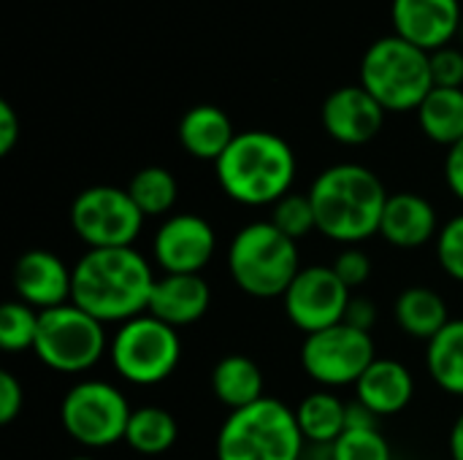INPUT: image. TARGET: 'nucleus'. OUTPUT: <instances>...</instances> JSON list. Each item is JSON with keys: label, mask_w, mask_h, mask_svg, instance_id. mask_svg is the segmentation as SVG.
Returning <instances> with one entry per match:
<instances>
[{"label": "nucleus", "mask_w": 463, "mask_h": 460, "mask_svg": "<svg viewBox=\"0 0 463 460\" xmlns=\"http://www.w3.org/2000/svg\"><path fill=\"white\" fill-rule=\"evenodd\" d=\"M388 198L380 176L358 163H336L309 187L317 230L339 244H358L380 233Z\"/></svg>", "instance_id": "obj_2"}, {"label": "nucleus", "mask_w": 463, "mask_h": 460, "mask_svg": "<svg viewBox=\"0 0 463 460\" xmlns=\"http://www.w3.org/2000/svg\"><path fill=\"white\" fill-rule=\"evenodd\" d=\"M24 407V390H22V382L11 374V371H3L0 374V423L8 426L19 418Z\"/></svg>", "instance_id": "obj_34"}, {"label": "nucleus", "mask_w": 463, "mask_h": 460, "mask_svg": "<svg viewBox=\"0 0 463 460\" xmlns=\"http://www.w3.org/2000/svg\"><path fill=\"white\" fill-rule=\"evenodd\" d=\"M393 314H396L399 328L407 336L423 339L426 344L450 323L445 298L439 293L429 290V287H407L396 298Z\"/></svg>", "instance_id": "obj_22"}, {"label": "nucleus", "mask_w": 463, "mask_h": 460, "mask_svg": "<svg viewBox=\"0 0 463 460\" xmlns=\"http://www.w3.org/2000/svg\"><path fill=\"white\" fill-rule=\"evenodd\" d=\"M448 445H450V458L463 460V412L450 428V442Z\"/></svg>", "instance_id": "obj_39"}, {"label": "nucleus", "mask_w": 463, "mask_h": 460, "mask_svg": "<svg viewBox=\"0 0 463 460\" xmlns=\"http://www.w3.org/2000/svg\"><path fill=\"white\" fill-rule=\"evenodd\" d=\"M296 420L309 445L331 447L347 431V404L339 396L320 390L298 404Z\"/></svg>", "instance_id": "obj_23"}, {"label": "nucleus", "mask_w": 463, "mask_h": 460, "mask_svg": "<svg viewBox=\"0 0 463 460\" xmlns=\"http://www.w3.org/2000/svg\"><path fill=\"white\" fill-rule=\"evenodd\" d=\"M19 136H22L19 114L14 111V106L8 100H0V157L11 155Z\"/></svg>", "instance_id": "obj_35"}, {"label": "nucleus", "mask_w": 463, "mask_h": 460, "mask_svg": "<svg viewBox=\"0 0 463 460\" xmlns=\"http://www.w3.org/2000/svg\"><path fill=\"white\" fill-rule=\"evenodd\" d=\"M415 396V380L410 369L391 358H377L355 382V401L369 407L377 418L399 415Z\"/></svg>", "instance_id": "obj_19"}, {"label": "nucleus", "mask_w": 463, "mask_h": 460, "mask_svg": "<svg viewBox=\"0 0 463 460\" xmlns=\"http://www.w3.org/2000/svg\"><path fill=\"white\" fill-rule=\"evenodd\" d=\"M71 228L87 244V249L133 247L144 228V214L128 190L95 184L73 198Z\"/></svg>", "instance_id": "obj_10"}, {"label": "nucleus", "mask_w": 463, "mask_h": 460, "mask_svg": "<svg viewBox=\"0 0 463 460\" xmlns=\"http://www.w3.org/2000/svg\"><path fill=\"white\" fill-rule=\"evenodd\" d=\"M431 380L450 396H463V317L450 320L426 347Z\"/></svg>", "instance_id": "obj_25"}, {"label": "nucleus", "mask_w": 463, "mask_h": 460, "mask_svg": "<svg viewBox=\"0 0 463 460\" xmlns=\"http://www.w3.org/2000/svg\"><path fill=\"white\" fill-rule=\"evenodd\" d=\"M236 136L231 117L212 103L193 106L179 122V144L195 160L217 163Z\"/></svg>", "instance_id": "obj_20"}, {"label": "nucleus", "mask_w": 463, "mask_h": 460, "mask_svg": "<svg viewBox=\"0 0 463 460\" xmlns=\"http://www.w3.org/2000/svg\"><path fill=\"white\" fill-rule=\"evenodd\" d=\"M445 182H448L450 192L458 201H463V138L448 149V157H445Z\"/></svg>", "instance_id": "obj_37"}, {"label": "nucleus", "mask_w": 463, "mask_h": 460, "mask_svg": "<svg viewBox=\"0 0 463 460\" xmlns=\"http://www.w3.org/2000/svg\"><path fill=\"white\" fill-rule=\"evenodd\" d=\"M212 304L209 282L201 274H163L149 298V314L171 328L198 323Z\"/></svg>", "instance_id": "obj_18"}, {"label": "nucleus", "mask_w": 463, "mask_h": 460, "mask_svg": "<svg viewBox=\"0 0 463 460\" xmlns=\"http://www.w3.org/2000/svg\"><path fill=\"white\" fill-rule=\"evenodd\" d=\"M269 222L274 228H279L293 241H298V239L309 236L312 230H317V220H315L309 192H288L285 198H279L271 206V220Z\"/></svg>", "instance_id": "obj_29"}, {"label": "nucleus", "mask_w": 463, "mask_h": 460, "mask_svg": "<svg viewBox=\"0 0 463 460\" xmlns=\"http://www.w3.org/2000/svg\"><path fill=\"white\" fill-rule=\"evenodd\" d=\"M222 192L241 206H274L293 192L296 155L290 144L269 130H244L214 163Z\"/></svg>", "instance_id": "obj_3"}, {"label": "nucleus", "mask_w": 463, "mask_h": 460, "mask_svg": "<svg viewBox=\"0 0 463 460\" xmlns=\"http://www.w3.org/2000/svg\"><path fill=\"white\" fill-rule=\"evenodd\" d=\"M130 415L133 409L125 393L103 380H84L73 385L60 404V423L65 434L90 450L125 442Z\"/></svg>", "instance_id": "obj_9"}, {"label": "nucleus", "mask_w": 463, "mask_h": 460, "mask_svg": "<svg viewBox=\"0 0 463 460\" xmlns=\"http://www.w3.org/2000/svg\"><path fill=\"white\" fill-rule=\"evenodd\" d=\"M179 439V426L174 415L163 407H138L130 415L125 445L138 455H163Z\"/></svg>", "instance_id": "obj_26"}, {"label": "nucleus", "mask_w": 463, "mask_h": 460, "mask_svg": "<svg viewBox=\"0 0 463 460\" xmlns=\"http://www.w3.org/2000/svg\"><path fill=\"white\" fill-rule=\"evenodd\" d=\"M418 125L434 144L453 146L463 138V89L434 87L418 106Z\"/></svg>", "instance_id": "obj_24"}, {"label": "nucleus", "mask_w": 463, "mask_h": 460, "mask_svg": "<svg viewBox=\"0 0 463 460\" xmlns=\"http://www.w3.org/2000/svg\"><path fill=\"white\" fill-rule=\"evenodd\" d=\"M138 206L144 217H163L174 209L179 198L176 176L163 165H146L130 176V184L125 187Z\"/></svg>", "instance_id": "obj_27"}, {"label": "nucleus", "mask_w": 463, "mask_h": 460, "mask_svg": "<svg viewBox=\"0 0 463 460\" xmlns=\"http://www.w3.org/2000/svg\"><path fill=\"white\" fill-rule=\"evenodd\" d=\"M380 236L399 249H420L439 236V217L429 198L393 192L380 220Z\"/></svg>", "instance_id": "obj_17"}, {"label": "nucleus", "mask_w": 463, "mask_h": 460, "mask_svg": "<svg viewBox=\"0 0 463 460\" xmlns=\"http://www.w3.org/2000/svg\"><path fill=\"white\" fill-rule=\"evenodd\" d=\"M391 22L393 35L431 54L461 35V0H393Z\"/></svg>", "instance_id": "obj_14"}, {"label": "nucleus", "mask_w": 463, "mask_h": 460, "mask_svg": "<svg viewBox=\"0 0 463 460\" xmlns=\"http://www.w3.org/2000/svg\"><path fill=\"white\" fill-rule=\"evenodd\" d=\"M437 260H439L442 271L450 279L463 282V214L448 220L439 228V236H437Z\"/></svg>", "instance_id": "obj_31"}, {"label": "nucleus", "mask_w": 463, "mask_h": 460, "mask_svg": "<svg viewBox=\"0 0 463 460\" xmlns=\"http://www.w3.org/2000/svg\"><path fill=\"white\" fill-rule=\"evenodd\" d=\"M41 325V312L27 306L24 301H5L0 309V347L5 352H24L35 350Z\"/></svg>", "instance_id": "obj_28"}, {"label": "nucleus", "mask_w": 463, "mask_h": 460, "mask_svg": "<svg viewBox=\"0 0 463 460\" xmlns=\"http://www.w3.org/2000/svg\"><path fill=\"white\" fill-rule=\"evenodd\" d=\"M304 447L296 409L269 396L231 412L214 445L217 460H304Z\"/></svg>", "instance_id": "obj_4"}, {"label": "nucleus", "mask_w": 463, "mask_h": 460, "mask_svg": "<svg viewBox=\"0 0 463 460\" xmlns=\"http://www.w3.org/2000/svg\"><path fill=\"white\" fill-rule=\"evenodd\" d=\"M14 293L38 312L65 306L73 293V268L49 249H30L14 266Z\"/></svg>", "instance_id": "obj_16"}, {"label": "nucleus", "mask_w": 463, "mask_h": 460, "mask_svg": "<svg viewBox=\"0 0 463 460\" xmlns=\"http://www.w3.org/2000/svg\"><path fill=\"white\" fill-rule=\"evenodd\" d=\"M228 271L241 293L282 298L301 271L298 244L271 222H250L228 247Z\"/></svg>", "instance_id": "obj_5"}, {"label": "nucleus", "mask_w": 463, "mask_h": 460, "mask_svg": "<svg viewBox=\"0 0 463 460\" xmlns=\"http://www.w3.org/2000/svg\"><path fill=\"white\" fill-rule=\"evenodd\" d=\"M331 268L353 290V287H361L372 277V258L364 249H358V247H347V249H342L336 255Z\"/></svg>", "instance_id": "obj_33"}, {"label": "nucleus", "mask_w": 463, "mask_h": 460, "mask_svg": "<svg viewBox=\"0 0 463 460\" xmlns=\"http://www.w3.org/2000/svg\"><path fill=\"white\" fill-rule=\"evenodd\" d=\"M385 108L361 84L334 89L320 108L326 133L345 146H364L377 138L385 125Z\"/></svg>", "instance_id": "obj_15"}, {"label": "nucleus", "mask_w": 463, "mask_h": 460, "mask_svg": "<svg viewBox=\"0 0 463 460\" xmlns=\"http://www.w3.org/2000/svg\"><path fill=\"white\" fill-rule=\"evenodd\" d=\"M263 385L266 380L260 366L247 355H225L212 369V393L231 412L266 399Z\"/></svg>", "instance_id": "obj_21"}, {"label": "nucleus", "mask_w": 463, "mask_h": 460, "mask_svg": "<svg viewBox=\"0 0 463 460\" xmlns=\"http://www.w3.org/2000/svg\"><path fill=\"white\" fill-rule=\"evenodd\" d=\"M71 460H95V458H87V455H79V458H71Z\"/></svg>", "instance_id": "obj_40"}, {"label": "nucleus", "mask_w": 463, "mask_h": 460, "mask_svg": "<svg viewBox=\"0 0 463 460\" xmlns=\"http://www.w3.org/2000/svg\"><path fill=\"white\" fill-rule=\"evenodd\" d=\"M377 415L364 407L361 401H353L347 404V428H355V431H364V428H377Z\"/></svg>", "instance_id": "obj_38"}, {"label": "nucleus", "mask_w": 463, "mask_h": 460, "mask_svg": "<svg viewBox=\"0 0 463 460\" xmlns=\"http://www.w3.org/2000/svg\"><path fill=\"white\" fill-rule=\"evenodd\" d=\"M377 361L374 339L347 323L304 336L301 366L323 388L355 385L364 371Z\"/></svg>", "instance_id": "obj_11"}, {"label": "nucleus", "mask_w": 463, "mask_h": 460, "mask_svg": "<svg viewBox=\"0 0 463 460\" xmlns=\"http://www.w3.org/2000/svg\"><path fill=\"white\" fill-rule=\"evenodd\" d=\"M155 282L152 266L133 247L87 249L73 266L71 304L103 325H122L149 312Z\"/></svg>", "instance_id": "obj_1"}, {"label": "nucleus", "mask_w": 463, "mask_h": 460, "mask_svg": "<svg viewBox=\"0 0 463 460\" xmlns=\"http://www.w3.org/2000/svg\"><path fill=\"white\" fill-rule=\"evenodd\" d=\"M361 87L374 95L385 111H418L434 89L431 54L399 35L377 38L361 60Z\"/></svg>", "instance_id": "obj_6"}, {"label": "nucleus", "mask_w": 463, "mask_h": 460, "mask_svg": "<svg viewBox=\"0 0 463 460\" xmlns=\"http://www.w3.org/2000/svg\"><path fill=\"white\" fill-rule=\"evenodd\" d=\"M217 249V233L201 214H171L155 233L152 255L165 274H201Z\"/></svg>", "instance_id": "obj_13"}, {"label": "nucleus", "mask_w": 463, "mask_h": 460, "mask_svg": "<svg viewBox=\"0 0 463 460\" xmlns=\"http://www.w3.org/2000/svg\"><path fill=\"white\" fill-rule=\"evenodd\" d=\"M345 323L358 328V331H366L372 333L374 323H377V306L372 298H353L350 306H347V314H345Z\"/></svg>", "instance_id": "obj_36"}, {"label": "nucleus", "mask_w": 463, "mask_h": 460, "mask_svg": "<svg viewBox=\"0 0 463 460\" xmlns=\"http://www.w3.org/2000/svg\"><path fill=\"white\" fill-rule=\"evenodd\" d=\"M328 450L331 460H391V445L380 428H347Z\"/></svg>", "instance_id": "obj_30"}, {"label": "nucleus", "mask_w": 463, "mask_h": 460, "mask_svg": "<svg viewBox=\"0 0 463 460\" xmlns=\"http://www.w3.org/2000/svg\"><path fill=\"white\" fill-rule=\"evenodd\" d=\"M106 325L73 304L41 312L35 358L60 374L90 371L109 350Z\"/></svg>", "instance_id": "obj_8"}, {"label": "nucleus", "mask_w": 463, "mask_h": 460, "mask_svg": "<svg viewBox=\"0 0 463 460\" xmlns=\"http://www.w3.org/2000/svg\"><path fill=\"white\" fill-rule=\"evenodd\" d=\"M350 301V287L331 266H304L282 296L288 320L304 336L345 323Z\"/></svg>", "instance_id": "obj_12"}, {"label": "nucleus", "mask_w": 463, "mask_h": 460, "mask_svg": "<svg viewBox=\"0 0 463 460\" xmlns=\"http://www.w3.org/2000/svg\"><path fill=\"white\" fill-rule=\"evenodd\" d=\"M109 358L125 382L141 388L160 385L176 371L182 361V339L176 328L146 312L114 331Z\"/></svg>", "instance_id": "obj_7"}, {"label": "nucleus", "mask_w": 463, "mask_h": 460, "mask_svg": "<svg viewBox=\"0 0 463 460\" xmlns=\"http://www.w3.org/2000/svg\"><path fill=\"white\" fill-rule=\"evenodd\" d=\"M431 79L434 87H448V89H463V52L450 46H442L431 52Z\"/></svg>", "instance_id": "obj_32"}]
</instances>
